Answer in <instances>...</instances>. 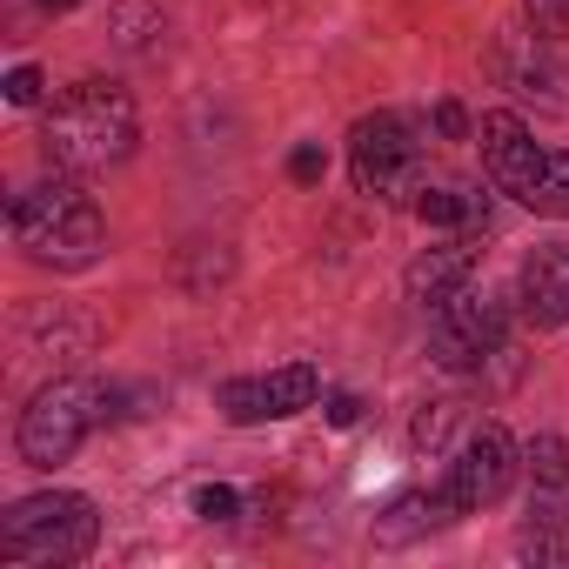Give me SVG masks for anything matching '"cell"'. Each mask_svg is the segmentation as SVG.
<instances>
[{
  "label": "cell",
  "mask_w": 569,
  "mask_h": 569,
  "mask_svg": "<svg viewBox=\"0 0 569 569\" xmlns=\"http://www.w3.org/2000/svg\"><path fill=\"white\" fill-rule=\"evenodd\" d=\"M349 168H356V188L376 194V201H402L422 188V141L402 114H362L356 134H349Z\"/></svg>",
  "instance_id": "6"
},
{
  "label": "cell",
  "mask_w": 569,
  "mask_h": 569,
  "mask_svg": "<svg viewBox=\"0 0 569 569\" xmlns=\"http://www.w3.org/2000/svg\"><path fill=\"white\" fill-rule=\"evenodd\" d=\"M316 396H322V376H316L309 362H289V369H268V376H234V382H221V416H228L234 429H248V422L296 416V409H309Z\"/></svg>",
  "instance_id": "8"
},
{
  "label": "cell",
  "mask_w": 569,
  "mask_h": 569,
  "mask_svg": "<svg viewBox=\"0 0 569 569\" xmlns=\"http://www.w3.org/2000/svg\"><path fill=\"white\" fill-rule=\"evenodd\" d=\"M101 542V516L88 496H28L0 516V562H21V569H61L81 562Z\"/></svg>",
  "instance_id": "3"
},
{
  "label": "cell",
  "mask_w": 569,
  "mask_h": 569,
  "mask_svg": "<svg viewBox=\"0 0 569 569\" xmlns=\"http://www.w3.org/2000/svg\"><path fill=\"white\" fill-rule=\"evenodd\" d=\"M108 396L94 389V382H81V376H61V382H48L28 409H21V456L34 462V469H54V462H68L74 449H81V436L108 416L101 409Z\"/></svg>",
  "instance_id": "4"
},
{
  "label": "cell",
  "mask_w": 569,
  "mask_h": 569,
  "mask_svg": "<svg viewBox=\"0 0 569 569\" xmlns=\"http://www.w3.org/2000/svg\"><path fill=\"white\" fill-rule=\"evenodd\" d=\"M194 516L228 522V516H234V489H221V482H214V489H201V496H194Z\"/></svg>",
  "instance_id": "21"
},
{
  "label": "cell",
  "mask_w": 569,
  "mask_h": 569,
  "mask_svg": "<svg viewBox=\"0 0 569 569\" xmlns=\"http://www.w3.org/2000/svg\"><path fill=\"white\" fill-rule=\"evenodd\" d=\"M41 8H81V0H41Z\"/></svg>",
  "instance_id": "24"
},
{
  "label": "cell",
  "mask_w": 569,
  "mask_h": 569,
  "mask_svg": "<svg viewBox=\"0 0 569 569\" xmlns=\"http://www.w3.org/2000/svg\"><path fill=\"white\" fill-rule=\"evenodd\" d=\"M522 208H536V214H556V221H569V154H562V148H549V154H542V168H536V181H529Z\"/></svg>",
  "instance_id": "15"
},
{
  "label": "cell",
  "mask_w": 569,
  "mask_h": 569,
  "mask_svg": "<svg viewBox=\"0 0 569 569\" xmlns=\"http://www.w3.org/2000/svg\"><path fill=\"white\" fill-rule=\"evenodd\" d=\"M8 228L28 248V261H41V268H88L108 248V221H101L94 194L74 181H41V188L14 194Z\"/></svg>",
  "instance_id": "2"
},
{
  "label": "cell",
  "mask_w": 569,
  "mask_h": 569,
  "mask_svg": "<svg viewBox=\"0 0 569 569\" xmlns=\"http://www.w3.org/2000/svg\"><path fill=\"white\" fill-rule=\"evenodd\" d=\"M469 281H476V234H449V241H436L429 254H416V261H409L402 289H409V302L442 309L456 289H469Z\"/></svg>",
  "instance_id": "12"
},
{
  "label": "cell",
  "mask_w": 569,
  "mask_h": 569,
  "mask_svg": "<svg viewBox=\"0 0 569 569\" xmlns=\"http://www.w3.org/2000/svg\"><path fill=\"white\" fill-rule=\"evenodd\" d=\"M289 174H296L302 188H316V181L329 174V161H322V148H296V154H289Z\"/></svg>",
  "instance_id": "20"
},
{
  "label": "cell",
  "mask_w": 569,
  "mask_h": 569,
  "mask_svg": "<svg viewBox=\"0 0 569 569\" xmlns=\"http://www.w3.org/2000/svg\"><path fill=\"white\" fill-rule=\"evenodd\" d=\"M41 88H48V81H41V68H14V74H8V101H14V108H34V101H41Z\"/></svg>",
  "instance_id": "19"
},
{
  "label": "cell",
  "mask_w": 569,
  "mask_h": 569,
  "mask_svg": "<svg viewBox=\"0 0 569 569\" xmlns=\"http://www.w3.org/2000/svg\"><path fill=\"white\" fill-rule=\"evenodd\" d=\"M436 121H442V134H462V128H469V121H462V108H456V101H442V108H436Z\"/></svg>",
  "instance_id": "23"
},
{
  "label": "cell",
  "mask_w": 569,
  "mask_h": 569,
  "mask_svg": "<svg viewBox=\"0 0 569 569\" xmlns=\"http://www.w3.org/2000/svg\"><path fill=\"white\" fill-rule=\"evenodd\" d=\"M456 422H462V409H456V402H429V409L416 416V449H436Z\"/></svg>",
  "instance_id": "17"
},
{
  "label": "cell",
  "mask_w": 569,
  "mask_h": 569,
  "mask_svg": "<svg viewBox=\"0 0 569 569\" xmlns=\"http://www.w3.org/2000/svg\"><path fill=\"white\" fill-rule=\"evenodd\" d=\"M522 8L542 34H569V0H522Z\"/></svg>",
  "instance_id": "18"
},
{
  "label": "cell",
  "mask_w": 569,
  "mask_h": 569,
  "mask_svg": "<svg viewBox=\"0 0 569 569\" xmlns=\"http://www.w3.org/2000/svg\"><path fill=\"white\" fill-rule=\"evenodd\" d=\"M516 302L536 329H562L569 322V241H549L522 261L516 274Z\"/></svg>",
  "instance_id": "11"
},
{
  "label": "cell",
  "mask_w": 569,
  "mask_h": 569,
  "mask_svg": "<svg viewBox=\"0 0 569 569\" xmlns=\"http://www.w3.org/2000/svg\"><path fill=\"white\" fill-rule=\"evenodd\" d=\"M141 141V121H134V101L108 81H81L68 88L48 121H41V148L61 174H94V168H114L128 161Z\"/></svg>",
  "instance_id": "1"
},
{
  "label": "cell",
  "mask_w": 569,
  "mask_h": 569,
  "mask_svg": "<svg viewBox=\"0 0 569 569\" xmlns=\"http://www.w3.org/2000/svg\"><path fill=\"white\" fill-rule=\"evenodd\" d=\"M476 141H482V168H489V181H496L502 194H516V201H522L549 148H536V141H529V128H522V121H516L509 108H496V114H482V128H476Z\"/></svg>",
  "instance_id": "10"
},
{
  "label": "cell",
  "mask_w": 569,
  "mask_h": 569,
  "mask_svg": "<svg viewBox=\"0 0 569 569\" xmlns=\"http://www.w3.org/2000/svg\"><path fill=\"white\" fill-rule=\"evenodd\" d=\"M329 422H336V429H356V422H362V402H356V396H336V402H329Z\"/></svg>",
  "instance_id": "22"
},
{
  "label": "cell",
  "mask_w": 569,
  "mask_h": 569,
  "mask_svg": "<svg viewBox=\"0 0 569 569\" xmlns=\"http://www.w3.org/2000/svg\"><path fill=\"white\" fill-rule=\"evenodd\" d=\"M449 516H462V502L449 496V489H409V496H396L389 502V516L376 522V542L382 549H402V542H416V536H429V529H442Z\"/></svg>",
  "instance_id": "14"
},
{
  "label": "cell",
  "mask_w": 569,
  "mask_h": 569,
  "mask_svg": "<svg viewBox=\"0 0 569 569\" xmlns=\"http://www.w3.org/2000/svg\"><path fill=\"white\" fill-rule=\"evenodd\" d=\"M502 336H509V309H502L496 296H482V289H456V296L436 309V322H429V342H436V362H442V369H476V362H489V356L502 349Z\"/></svg>",
  "instance_id": "7"
},
{
  "label": "cell",
  "mask_w": 569,
  "mask_h": 569,
  "mask_svg": "<svg viewBox=\"0 0 569 569\" xmlns=\"http://www.w3.org/2000/svg\"><path fill=\"white\" fill-rule=\"evenodd\" d=\"M522 469H529V516L516 529V549L529 562H562L569 556V442L536 436Z\"/></svg>",
  "instance_id": "5"
},
{
  "label": "cell",
  "mask_w": 569,
  "mask_h": 569,
  "mask_svg": "<svg viewBox=\"0 0 569 569\" xmlns=\"http://www.w3.org/2000/svg\"><path fill=\"white\" fill-rule=\"evenodd\" d=\"M516 469H522V462H516L509 429H502V422H482V429H469V442L456 449L449 496H456L462 509H489V502H502V496H509Z\"/></svg>",
  "instance_id": "9"
},
{
  "label": "cell",
  "mask_w": 569,
  "mask_h": 569,
  "mask_svg": "<svg viewBox=\"0 0 569 569\" xmlns=\"http://www.w3.org/2000/svg\"><path fill=\"white\" fill-rule=\"evenodd\" d=\"M416 214L429 228H449V234H482L489 228V194L469 188V181H422L416 188Z\"/></svg>",
  "instance_id": "13"
},
{
  "label": "cell",
  "mask_w": 569,
  "mask_h": 569,
  "mask_svg": "<svg viewBox=\"0 0 569 569\" xmlns=\"http://www.w3.org/2000/svg\"><path fill=\"white\" fill-rule=\"evenodd\" d=\"M114 28H121V48H148V41L161 34V14L141 8V0H121V8H114Z\"/></svg>",
  "instance_id": "16"
}]
</instances>
